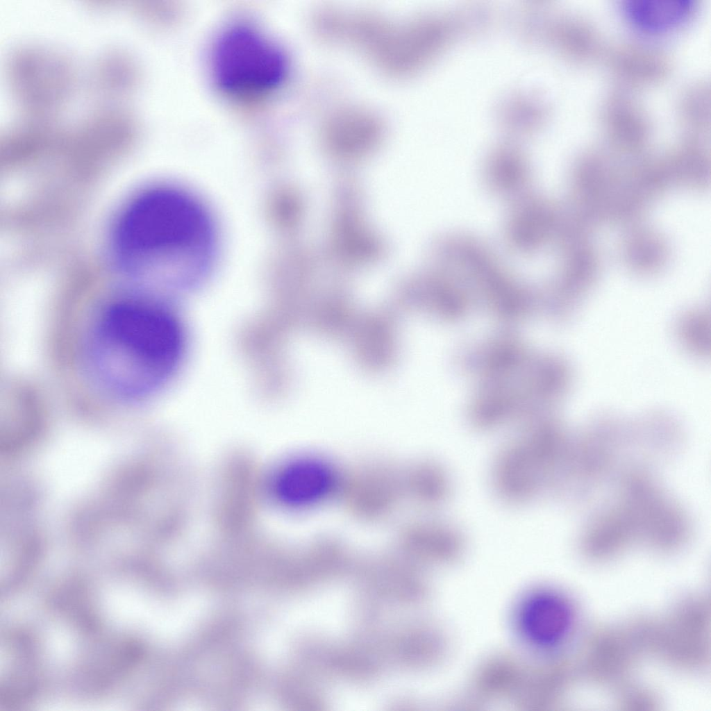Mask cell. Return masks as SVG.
<instances>
[{
    "mask_svg": "<svg viewBox=\"0 0 711 711\" xmlns=\"http://www.w3.org/2000/svg\"><path fill=\"white\" fill-rule=\"evenodd\" d=\"M362 469L351 482L344 479L342 490L353 512L366 518L378 517L392 508L400 488L399 480L394 471L385 465Z\"/></svg>",
    "mask_w": 711,
    "mask_h": 711,
    "instance_id": "10",
    "label": "cell"
},
{
    "mask_svg": "<svg viewBox=\"0 0 711 711\" xmlns=\"http://www.w3.org/2000/svg\"><path fill=\"white\" fill-rule=\"evenodd\" d=\"M571 436L557 421L530 427L498 451L492 467L496 496L510 505H526L558 494L564 474Z\"/></svg>",
    "mask_w": 711,
    "mask_h": 711,
    "instance_id": "3",
    "label": "cell"
},
{
    "mask_svg": "<svg viewBox=\"0 0 711 711\" xmlns=\"http://www.w3.org/2000/svg\"><path fill=\"white\" fill-rule=\"evenodd\" d=\"M140 68L133 54L122 47H112L100 52L88 71V88L103 103H120L135 90Z\"/></svg>",
    "mask_w": 711,
    "mask_h": 711,
    "instance_id": "9",
    "label": "cell"
},
{
    "mask_svg": "<svg viewBox=\"0 0 711 711\" xmlns=\"http://www.w3.org/2000/svg\"><path fill=\"white\" fill-rule=\"evenodd\" d=\"M603 510L627 548L639 541L665 551L678 540L685 524L683 509L642 469L624 474L615 499Z\"/></svg>",
    "mask_w": 711,
    "mask_h": 711,
    "instance_id": "5",
    "label": "cell"
},
{
    "mask_svg": "<svg viewBox=\"0 0 711 711\" xmlns=\"http://www.w3.org/2000/svg\"><path fill=\"white\" fill-rule=\"evenodd\" d=\"M515 622L520 636L534 647L546 649L561 644L575 623L570 601L551 590H537L518 605Z\"/></svg>",
    "mask_w": 711,
    "mask_h": 711,
    "instance_id": "8",
    "label": "cell"
},
{
    "mask_svg": "<svg viewBox=\"0 0 711 711\" xmlns=\"http://www.w3.org/2000/svg\"><path fill=\"white\" fill-rule=\"evenodd\" d=\"M382 317L371 316L360 320L354 337L356 355L369 367L385 366L393 356L392 326Z\"/></svg>",
    "mask_w": 711,
    "mask_h": 711,
    "instance_id": "17",
    "label": "cell"
},
{
    "mask_svg": "<svg viewBox=\"0 0 711 711\" xmlns=\"http://www.w3.org/2000/svg\"><path fill=\"white\" fill-rule=\"evenodd\" d=\"M695 0H628L624 10L637 27L651 32L676 28L692 14Z\"/></svg>",
    "mask_w": 711,
    "mask_h": 711,
    "instance_id": "15",
    "label": "cell"
},
{
    "mask_svg": "<svg viewBox=\"0 0 711 711\" xmlns=\"http://www.w3.org/2000/svg\"><path fill=\"white\" fill-rule=\"evenodd\" d=\"M407 544L427 559L449 562L463 552L465 538L455 526L440 520H426L409 526L403 535Z\"/></svg>",
    "mask_w": 711,
    "mask_h": 711,
    "instance_id": "13",
    "label": "cell"
},
{
    "mask_svg": "<svg viewBox=\"0 0 711 711\" xmlns=\"http://www.w3.org/2000/svg\"><path fill=\"white\" fill-rule=\"evenodd\" d=\"M285 69L280 50L248 26L227 29L214 47L215 81L233 97L255 98L270 92L281 83Z\"/></svg>",
    "mask_w": 711,
    "mask_h": 711,
    "instance_id": "6",
    "label": "cell"
},
{
    "mask_svg": "<svg viewBox=\"0 0 711 711\" xmlns=\"http://www.w3.org/2000/svg\"><path fill=\"white\" fill-rule=\"evenodd\" d=\"M624 635L609 630H601L591 638L585 652V667L588 673L605 682L620 678L621 673L630 667V642Z\"/></svg>",
    "mask_w": 711,
    "mask_h": 711,
    "instance_id": "14",
    "label": "cell"
},
{
    "mask_svg": "<svg viewBox=\"0 0 711 711\" xmlns=\"http://www.w3.org/2000/svg\"><path fill=\"white\" fill-rule=\"evenodd\" d=\"M344 481L332 464L321 458L303 457L285 463L278 470L272 488L281 504L301 509L323 503L342 490Z\"/></svg>",
    "mask_w": 711,
    "mask_h": 711,
    "instance_id": "7",
    "label": "cell"
},
{
    "mask_svg": "<svg viewBox=\"0 0 711 711\" xmlns=\"http://www.w3.org/2000/svg\"><path fill=\"white\" fill-rule=\"evenodd\" d=\"M185 350L184 328L173 312L157 303L124 302L104 313L93 356L112 388L138 397L164 387L181 367Z\"/></svg>",
    "mask_w": 711,
    "mask_h": 711,
    "instance_id": "2",
    "label": "cell"
},
{
    "mask_svg": "<svg viewBox=\"0 0 711 711\" xmlns=\"http://www.w3.org/2000/svg\"><path fill=\"white\" fill-rule=\"evenodd\" d=\"M121 252L156 271L161 286L174 294L196 288L207 277L216 235L206 210L178 190H152L124 213L117 233Z\"/></svg>",
    "mask_w": 711,
    "mask_h": 711,
    "instance_id": "1",
    "label": "cell"
},
{
    "mask_svg": "<svg viewBox=\"0 0 711 711\" xmlns=\"http://www.w3.org/2000/svg\"><path fill=\"white\" fill-rule=\"evenodd\" d=\"M601 117L609 139L619 147L637 149L649 137L650 124L646 112L624 94L616 93L607 99Z\"/></svg>",
    "mask_w": 711,
    "mask_h": 711,
    "instance_id": "11",
    "label": "cell"
},
{
    "mask_svg": "<svg viewBox=\"0 0 711 711\" xmlns=\"http://www.w3.org/2000/svg\"><path fill=\"white\" fill-rule=\"evenodd\" d=\"M676 334L680 344L692 354L708 356L711 349V324L709 312L693 308L684 312L676 324Z\"/></svg>",
    "mask_w": 711,
    "mask_h": 711,
    "instance_id": "19",
    "label": "cell"
},
{
    "mask_svg": "<svg viewBox=\"0 0 711 711\" xmlns=\"http://www.w3.org/2000/svg\"><path fill=\"white\" fill-rule=\"evenodd\" d=\"M77 67L72 55L53 45L25 42L12 48L5 76L19 117L59 118L78 87Z\"/></svg>",
    "mask_w": 711,
    "mask_h": 711,
    "instance_id": "4",
    "label": "cell"
},
{
    "mask_svg": "<svg viewBox=\"0 0 711 711\" xmlns=\"http://www.w3.org/2000/svg\"><path fill=\"white\" fill-rule=\"evenodd\" d=\"M526 203L513 212L508 228L512 242L524 250L539 245L549 225V212L543 202L533 199Z\"/></svg>",
    "mask_w": 711,
    "mask_h": 711,
    "instance_id": "18",
    "label": "cell"
},
{
    "mask_svg": "<svg viewBox=\"0 0 711 711\" xmlns=\"http://www.w3.org/2000/svg\"><path fill=\"white\" fill-rule=\"evenodd\" d=\"M610 62L618 78L635 85L659 82L671 67L669 59L660 49L638 43L618 46L612 51Z\"/></svg>",
    "mask_w": 711,
    "mask_h": 711,
    "instance_id": "12",
    "label": "cell"
},
{
    "mask_svg": "<svg viewBox=\"0 0 711 711\" xmlns=\"http://www.w3.org/2000/svg\"><path fill=\"white\" fill-rule=\"evenodd\" d=\"M703 84H695L683 92L679 102V114L689 127L704 128L709 121L710 94Z\"/></svg>",
    "mask_w": 711,
    "mask_h": 711,
    "instance_id": "20",
    "label": "cell"
},
{
    "mask_svg": "<svg viewBox=\"0 0 711 711\" xmlns=\"http://www.w3.org/2000/svg\"><path fill=\"white\" fill-rule=\"evenodd\" d=\"M405 492L419 505L436 509L445 504L451 492L446 470L433 461L419 462L411 467L403 478Z\"/></svg>",
    "mask_w": 711,
    "mask_h": 711,
    "instance_id": "16",
    "label": "cell"
}]
</instances>
